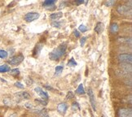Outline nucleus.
Here are the masks:
<instances>
[{
  "label": "nucleus",
  "instance_id": "4be33fe9",
  "mask_svg": "<svg viewBox=\"0 0 132 117\" xmlns=\"http://www.w3.org/2000/svg\"><path fill=\"white\" fill-rule=\"evenodd\" d=\"M51 26L52 27H55V28H60L61 27V23L60 22H58V21H54V22L51 23Z\"/></svg>",
  "mask_w": 132,
  "mask_h": 117
},
{
  "label": "nucleus",
  "instance_id": "39448f33",
  "mask_svg": "<svg viewBox=\"0 0 132 117\" xmlns=\"http://www.w3.org/2000/svg\"><path fill=\"white\" fill-rule=\"evenodd\" d=\"M24 60V56L22 55H16V56L12 57L8 60V63L11 64V65H19L21 63H22V61Z\"/></svg>",
  "mask_w": 132,
  "mask_h": 117
},
{
  "label": "nucleus",
  "instance_id": "1a4fd4ad",
  "mask_svg": "<svg viewBox=\"0 0 132 117\" xmlns=\"http://www.w3.org/2000/svg\"><path fill=\"white\" fill-rule=\"evenodd\" d=\"M67 109H68V106L65 102H61L59 105L57 106V111H59L60 114L61 115H64L67 111Z\"/></svg>",
  "mask_w": 132,
  "mask_h": 117
},
{
  "label": "nucleus",
  "instance_id": "b1692460",
  "mask_svg": "<svg viewBox=\"0 0 132 117\" xmlns=\"http://www.w3.org/2000/svg\"><path fill=\"white\" fill-rule=\"evenodd\" d=\"M79 30H80L82 33H85V32L87 31V28H86L84 24H81L80 26H79Z\"/></svg>",
  "mask_w": 132,
  "mask_h": 117
},
{
  "label": "nucleus",
  "instance_id": "c85d7f7f",
  "mask_svg": "<svg viewBox=\"0 0 132 117\" xmlns=\"http://www.w3.org/2000/svg\"><path fill=\"white\" fill-rule=\"evenodd\" d=\"M36 102H38V103H40V105H43V106H46V105H47V102L46 101L43 100V99H42V100L37 99V100H36Z\"/></svg>",
  "mask_w": 132,
  "mask_h": 117
},
{
  "label": "nucleus",
  "instance_id": "f257e3e1",
  "mask_svg": "<svg viewBox=\"0 0 132 117\" xmlns=\"http://www.w3.org/2000/svg\"><path fill=\"white\" fill-rule=\"evenodd\" d=\"M66 49H67V45L65 43L60 45L57 48L53 50L49 54V58L51 59V60H58L61 56L64 55V54L65 53V51H66Z\"/></svg>",
  "mask_w": 132,
  "mask_h": 117
},
{
  "label": "nucleus",
  "instance_id": "423d86ee",
  "mask_svg": "<svg viewBox=\"0 0 132 117\" xmlns=\"http://www.w3.org/2000/svg\"><path fill=\"white\" fill-rule=\"evenodd\" d=\"M87 93H88V96H89V99H90V102H91L92 108L95 111H96V102H95V95H94V93H93V91H92L91 88H89V89H88Z\"/></svg>",
  "mask_w": 132,
  "mask_h": 117
},
{
  "label": "nucleus",
  "instance_id": "f03ea898",
  "mask_svg": "<svg viewBox=\"0 0 132 117\" xmlns=\"http://www.w3.org/2000/svg\"><path fill=\"white\" fill-rule=\"evenodd\" d=\"M117 12L121 15H131V8L128 5H121L117 8Z\"/></svg>",
  "mask_w": 132,
  "mask_h": 117
},
{
  "label": "nucleus",
  "instance_id": "a211bd4d",
  "mask_svg": "<svg viewBox=\"0 0 132 117\" xmlns=\"http://www.w3.org/2000/svg\"><path fill=\"white\" fill-rule=\"evenodd\" d=\"M67 65L68 66V67H74V66L77 65V63H76V61L73 59V58H71L69 59V61L68 62V64Z\"/></svg>",
  "mask_w": 132,
  "mask_h": 117
},
{
  "label": "nucleus",
  "instance_id": "f3484780",
  "mask_svg": "<svg viewBox=\"0 0 132 117\" xmlns=\"http://www.w3.org/2000/svg\"><path fill=\"white\" fill-rule=\"evenodd\" d=\"M76 93H79V94H83L85 93V90H84V87H83V85L80 84L77 87V89H76Z\"/></svg>",
  "mask_w": 132,
  "mask_h": 117
},
{
  "label": "nucleus",
  "instance_id": "7ed1b4c3",
  "mask_svg": "<svg viewBox=\"0 0 132 117\" xmlns=\"http://www.w3.org/2000/svg\"><path fill=\"white\" fill-rule=\"evenodd\" d=\"M118 59L122 64H131L132 62V55L131 54H121L118 55Z\"/></svg>",
  "mask_w": 132,
  "mask_h": 117
},
{
  "label": "nucleus",
  "instance_id": "2eb2a0df",
  "mask_svg": "<svg viewBox=\"0 0 132 117\" xmlns=\"http://www.w3.org/2000/svg\"><path fill=\"white\" fill-rule=\"evenodd\" d=\"M55 1V0H47L43 3V6L46 8H50V7H54Z\"/></svg>",
  "mask_w": 132,
  "mask_h": 117
},
{
  "label": "nucleus",
  "instance_id": "393cba45",
  "mask_svg": "<svg viewBox=\"0 0 132 117\" xmlns=\"http://www.w3.org/2000/svg\"><path fill=\"white\" fill-rule=\"evenodd\" d=\"M25 107H26V108H28V109H34V105L33 104H31L30 102H26V103H25Z\"/></svg>",
  "mask_w": 132,
  "mask_h": 117
},
{
  "label": "nucleus",
  "instance_id": "ddd939ff",
  "mask_svg": "<svg viewBox=\"0 0 132 117\" xmlns=\"http://www.w3.org/2000/svg\"><path fill=\"white\" fill-rule=\"evenodd\" d=\"M62 16H63V13H62V12H56V13H52L51 15L50 16V18L51 20H55L60 19V18H61Z\"/></svg>",
  "mask_w": 132,
  "mask_h": 117
},
{
  "label": "nucleus",
  "instance_id": "c756f323",
  "mask_svg": "<svg viewBox=\"0 0 132 117\" xmlns=\"http://www.w3.org/2000/svg\"><path fill=\"white\" fill-rule=\"evenodd\" d=\"M114 3H115V1H113V0H111V1H107V2H106L105 5H106V6H108V7H111V6H113Z\"/></svg>",
  "mask_w": 132,
  "mask_h": 117
},
{
  "label": "nucleus",
  "instance_id": "9b49d317",
  "mask_svg": "<svg viewBox=\"0 0 132 117\" xmlns=\"http://www.w3.org/2000/svg\"><path fill=\"white\" fill-rule=\"evenodd\" d=\"M43 44H42V43H39V44L36 45L35 48H34V56H38V55H39V53L41 52L42 49H43Z\"/></svg>",
  "mask_w": 132,
  "mask_h": 117
},
{
  "label": "nucleus",
  "instance_id": "6ab92c4d",
  "mask_svg": "<svg viewBox=\"0 0 132 117\" xmlns=\"http://www.w3.org/2000/svg\"><path fill=\"white\" fill-rule=\"evenodd\" d=\"M8 57V52L6 50H0V58L1 59H5Z\"/></svg>",
  "mask_w": 132,
  "mask_h": 117
},
{
  "label": "nucleus",
  "instance_id": "20e7f679",
  "mask_svg": "<svg viewBox=\"0 0 132 117\" xmlns=\"http://www.w3.org/2000/svg\"><path fill=\"white\" fill-rule=\"evenodd\" d=\"M40 16V14L38 12H29V13L25 14V20H26L27 22H32V21L36 20L37 19H38Z\"/></svg>",
  "mask_w": 132,
  "mask_h": 117
},
{
  "label": "nucleus",
  "instance_id": "aec40b11",
  "mask_svg": "<svg viewBox=\"0 0 132 117\" xmlns=\"http://www.w3.org/2000/svg\"><path fill=\"white\" fill-rule=\"evenodd\" d=\"M19 73H20V71H19V69H17V68L10 70V74L12 76H17V75H19Z\"/></svg>",
  "mask_w": 132,
  "mask_h": 117
},
{
  "label": "nucleus",
  "instance_id": "6e6552de",
  "mask_svg": "<svg viewBox=\"0 0 132 117\" xmlns=\"http://www.w3.org/2000/svg\"><path fill=\"white\" fill-rule=\"evenodd\" d=\"M34 90H35V92L41 97L42 99L47 100L48 98V94L47 93V92L43 91V89H42V88H40V87H36L35 89H34Z\"/></svg>",
  "mask_w": 132,
  "mask_h": 117
},
{
  "label": "nucleus",
  "instance_id": "dca6fc26",
  "mask_svg": "<svg viewBox=\"0 0 132 117\" xmlns=\"http://www.w3.org/2000/svg\"><path fill=\"white\" fill-rule=\"evenodd\" d=\"M11 70V68L9 66L6 65V64H4V65H0V73H8Z\"/></svg>",
  "mask_w": 132,
  "mask_h": 117
},
{
  "label": "nucleus",
  "instance_id": "412c9836",
  "mask_svg": "<svg viewBox=\"0 0 132 117\" xmlns=\"http://www.w3.org/2000/svg\"><path fill=\"white\" fill-rule=\"evenodd\" d=\"M63 69H64V67H63V66H56L55 68V73L59 74V73H60L61 72L63 71Z\"/></svg>",
  "mask_w": 132,
  "mask_h": 117
},
{
  "label": "nucleus",
  "instance_id": "cd10ccee",
  "mask_svg": "<svg viewBox=\"0 0 132 117\" xmlns=\"http://www.w3.org/2000/svg\"><path fill=\"white\" fill-rule=\"evenodd\" d=\"M15 86H17V87L20 88V89H24V87H25L24 85L21 84V82H19V81L16 82V83H15Z\"/></svg>",
  "mask_w": 132,
  "mask_h": 117
},
{
  "label": "nucleus",
  "instance_id": "72a5a7b5",
  "mask_svg": "<svg viewBox=\"0 0 132 117\" xmlns=\"http://www.w3.org/2000/svg\"><path fill=\"white\" fill-rule=\"evenodd\" d=\"M74 35H75L77 37H80V33H79V32L77 31V30H75V31H74Z\"/></svg>",
  "mask_w": 132,
  "mask_h": 117
},
{
  "label": "nucleus",
  "instance_id": "bb28decb",
  "mask_svg": "<svg viewBox=\"0 0 132 117\" xmlns=\"http://www.w3.org/2000/svg\"><path fill=\"white\" fill-rule=\"evenodd\" d=\"M41 117H50V116H49L48 113L46 111H43V110H42V111H41Z\"/></svg>",
  "mask_w": 132,
  "mask_h": 117
},
{
  "label": "nucleus",
  "instance_id": "4468645a",
  "mask_svg": "<svg viewBox=\"0 0 132 117\" xmlns=\"http://www.w3.org/2000/svg\"><path fill=\"white\" fill-rule=\"evenodd\" d=\"M118 30H119V27L117 24L113 23V24H111V26H110V31H111L112 33H117L118 32Z\"/></svg>",
  "mask_w": 132,
  "mask_h": 117
},
{
  "label": "nucleus",
  "instance_id": "0eeeda50",
  "mask_svg": "<svg viewBox=\"0 0 132 117\" xmlns=\"http://www.w3.org/2000/svg\"><path fill=\"white\" fill-rule=\"evenodd\" d=\"M118 117H132V112L131 109L122 108L118 111Z\"/></svg>",
  "mask_w": 132,
  "mask_h": 117
},
{
  "label": "nucleus",
  "instance_id": "2f4dec72",
  "mask_svg": "<svg viewBox=\"0 0 132 117\" xmlns=\"http://www.w3.org/2000/svg\"><path fill=\"white\" fill-rule=\"evenodd\" d=\"M3 102H4L6 105H8V106H10L11 105V102H10V100L8 99V98H5L4 100H3Z\"/></svg>",
  "mask_w": 132,
  "mask_h": 117
},
{
  "label": "nucleus",
  "instance_id": "f704fd0d",
  "mask_svg": "<svg viewBox=\"0 0 132 117\" xmlns=\"http://www.w3.org/2000/svg\"><path fill=\"white\" fill-rule=\"evenodd\" d=\"M101 117H105V116H101Z\"/></svg>",
  "mask_w": 132,
  "mask_h": 117
},
{
  "label": "nucleus",
  "instance_id": "f8f14e48",
  "mask_svg": "<svg viewBox=\"0 0 132 117\" xmlns=\"http://www.w3.org/2000/svg\"><path fill=\"white\" fill-rule=\"evenodd\" d=\"M17 96L19 97V98H23V99H30V94L26 91L17 93Z\"/></svg>",
  "mask_w": 132,
  "mask_h": 117
},
{
  "label": "nucleus",
  "instance_id": "7c9ffc66",
  "mask_svg": "<svg viewBox=\"0 0 132 117\" xmlns=\"http://www.w3.org/2000/svg\"><path fill=\"white\" fill-rule=\"evenodd\" d=\"M86 37H83L82 38H81V40H80V44H81V46H84L85 42H86Z\"/></svg>",
  "mask_w": 132,
  "mask_h": 117
},
{
  "label": "nucleus",
  "instance_id": "473e14b6",
  "mask_svg": "<svg viewBox=\"0 0 132 117\" xmlns=\"http://www.w3.org/2000/svg\"><path fill=\"white\" fill-rule=\"evenodd\" d=\"M76 4H82V3H86V1H83V0H77V1H75Z\"/></svg>",
  "mask_w": 132,
  "mask_h": 117
},
{
  "label": "nucleus",
  "instance_id": "5701e85b",
  "mask_svg": "<svg viewBox=\"0 0 132 117\" xmlns=\"http://www.w3.org/2000/svg\"><path fill=\"white\" fill-rule=\"evenodd\" d=\"M72 107H73V109L76 111L80 110V107H79V104L77 103V102H73V105H72Z\"/></svg>",
  "mask_w": 132,
  "mask_h": 117
},
{
  "label": "nucleus",
  "instance_id": "a878e982",
  "mask_svg": "<svg viewBox=\"0 0 132 117\" xmlns=\"http://www.w3.org/2000/svg\"><path fill=\"white\" fill-rule=\"evenodd\" d=\"M73 92H71V91H69V92H68V93H67V95H66V98L67 99H70V98H73Z\"/></svg>",
  "mask_w": 132,
  "mask_h": 117
},
{
  "label": "nucleus",
  "instance_id": "9d476101",
  "mask_svg": "<svg viewBox=\"0 0 132 117\" xmlns=\"http://www.w3.org/2000/svg\"><path fill=\"white\" fill-rule=\"evenodd\" d=\"M104 24L101 22H98L95 27V31L97 33H101L103 31H104Z\"/></svg>",
  "mask_w": 132,
  "mask_h": 117
}]
</instances>
